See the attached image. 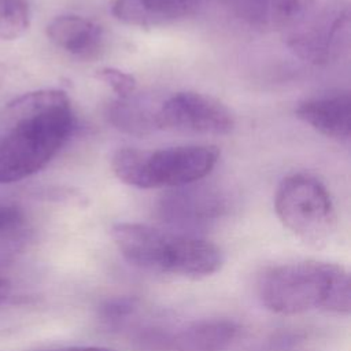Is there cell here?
I'll list each match as a JSON object with an SVG mask.
<instances>
[{
	"mask_svg": "<svg viewBox=\"0 0 351 351\" xmlns=\"http://www.w3.org/2000/svg\"><path fill=\"white\" fill-rule=\"evenodd\" d=\"M7 108L12 125L0 140V184L22 181L44 169L74 130L70 99L59 89L25 93Z\"/></svg>",
	"mask_w": 351,
	"mask_h": 351,
	"instance_id": "obj_1",
	"label": "cell"
},
{
	"mask_svg": "<svg viewBox=\"0 0 351 351\" xmlns=\"http://www.w3.org/2000/svg\"><path fill=\"white\" fill-rule=\"evenodd\" d=\"M256 293L267 310L284 315L314 310L347 314L351 307L348 271L328 262L298 261L266 267L258 277Z\"/></svg>",
	"mask_w": 351,
	"mask_h": 351,
	"instance_id": "obj_2",
	"label": "cell"
},
{
	"mask_svg": "<svg viewBox=\"0 0 351 351\" xmlns=\"http://www.w3.org/2000/svg\"><path fill=\"white\" fill-rule=\"evenodd\" d=\"M111 237L121 255L145 271L199 278L214 274L223 263L222 251L195 234L122 222L112 226Z\"/></svg>",
	"mask_w": 351,
	"mask_h": 351,
	"instance_id": "obj_3",
	"label": "cell"
},
{
	"mask_svg": "<svg viewBox=\"0 0 351 351\" xmlns=\"http://www.w3.org/2000/svg\"><path fill=\"white\" fill-rule=\"evenodd\" d=\"M214 145H178L155 151L122 148L111 160L114 174L125 184L149 188H180L204 178L217 165Z\"/></svg>",
	"mask_w": 351,
	"mask_h": 351,
	"instance_id": "obj_4",
	"label": "cell"
},
{
	"mask_svg": "<svg viewBox=\"0 0 351 351\" xmlns=\"http://www.w3.org/2000/svg\"><path fill=\"white\" fill-rule=\"evenodd\" d=\"M274 208L282 225L310 245L328 244L336 230L332 197L325 185L310 174L285 177L277 188Z\"/></svg>",
	"mask_w": 351,
	"mask_h": 351,
	"instance_id": "obj_5",
	"label": "cell"
},
{
	"mask_svg": "<svg viewBox=\"0 0 351 351\" xmlns=\"http://www.w3.org/2000/svg\"><path fill=\"white\" fill-rule=\"evenodd\" d=\"M350 16L348 0H314L299 21L282 32L285 44L300 59L326 64L348 48Z\"/></svg>",
	"mask_w": 351,
	"mask_h": 351,
	"instance_id": "obj_6",
	"label": "cell"
},
{
	"mask_svg": "<svg viewBox=\"0 0 351 351\" xmlns=\"http://www.w3.org/2000/svg\"><path fill=\"white\" fill-rule=\"evenodd\" d=\"M240 325L229 318H202L140 329L133 351H225L237 339Z\"/></svg>",
	"mask_w": 351,
	"mask_h": 351,
	"instance_id": "obj_7",
	"label": "cell"
},
{
	"mask_svg": "<svg viewBox=\"0 0 351 351\" xmlns=\"http://www.w3.org/2000/svg\"><path fill=\"white\" fill-rule=\"evenodd\" d=\"M158 129L202 134H228L234 126L229 108L217 99L197 92H178L163 100L156 112Z\"/></svg>",
	"mask_w": 351,
	"mask_h": 351,
	"instance_id": "obj_8",
	"label": "cell"
},
{
	"mask_svg": "<svg viewBox=\"0 0 351 351\" xmlns=\"http://www.w3.org/2000/svg\"><path fill=\"white\" fill-rule=\"evenodd\" d=\"M229 210L226 196L211 186L184 185L166 193L159 202V215L169 226L193 234L214 225Z\"/></svg>",
	"mask_w": 351,
	"mask_h": 351,
	"instance_id": "obj_9",
	"label": "cell"
},
{
	"mask_svg": "<svg viewBox=\"0 0 351 351\" xmlns=\"http://www.w3.org/2000/svg\"><path fill=\"white\" fill-rule=\"evenodd\" d=\"M221 5L250 27L285 32L311 7L314 0H218Z\"/></svg>",
	"mask_w": 351,
	"mask_h": 351,
	"instance_id": "obj_10",
	"label": "cell"
},
{
	"mask_svg": "<svg viewBox=\"0 0 351 351\" xmlns=\"http://www.w3.org/2000/svg\"><path fill=\"white\" fill-rule=\"evenodd\" d=\"M295 114L299 119L326 137H350L351 97L348 92H337L307 99L298 104Z\"/></svg>",
	"mask_w": 351,
	"mask_h": 351,
	"instance_id": "obj_11",
	"label": "cell"
},
{
	"mask_svg": "<svg viewBox=\"0 0 351 351\" xmlns=\"http://www.w3.org/2000/svg\"><path fill=\"white\" fill-rule=\"evenodd\" d=\"M203 0H115L112 14L121 22L152 27L193 15Z\"/></svg>",
	"mask_w": 351,
	"mask_h": 351,
	"instance_id": "obj_12",
	"label": "cell"
},
{
	"mask_svg": "<svg viewBox=\"0 0 351 351\" xmlns=\"http://www.w3.org/2000/svg\"><path fill=\"white\" fill-rule=\"evenodd\" d=\"M48 38L63 51L80 59L95 58L103 45V29L80 15H60L47 26Z\"/></svg>",
	"mask_w": 351,
	"mask_h": 351,
	"instance_id": "obj_13",
	"label": "cell"
},
{
	"mask_svg": "<svg viewBox=\"0 0 351 351\" xmlns=\"http://www.w3.org/2000/svg\"><path fill=\"white\" fill-rule=\"evenodd\" d=\"M158 106L145 99L134 97V93L125 99H117L107 107V118L114 128L134 136H145L158 129Z\"/></svg>",
	"mask_w": 351,
	"mask_h": 351,
	"instance_id": "obj_14",
	"label": "cell"
},
{
	"mask_svg": "<svg viewBox=\"0 0 351 351\" xmlns=\"http://www.w3.org/2000/svg\"><path fill=\"white\" fill-rule=\"evenodd\" d=\"M30 10L26 0H0V38L15 40L29 27Z\"/></svg>",
	"mask_w": 351,
	"mask_h": 351,
	"instance_id": "obj_15",
	"label": "cell"
},
{
	"mask_svg": "<svg viewBox=\"0 0 351 351\" xmlns=\"http://www.w3.org/2000/svg\"><path fill=\"white\" fill-rule=\"evenodd\" d=\"M138 300L130 296H117L107 299L99 308V317L103 324L112 329H119L136 317Z\"/></svg>",
	"mask_w": 351,
	"mask_h": 351,
	"instance_id": "obj_16",
	"label": "cell"
},
{
	"mask_svg": "<svg viewBox=\"0 0 351 351\" xmlns=\"http://www.w3.org/2000/svg\"><path fill=\"white\" fill-rule=\"evenodd\" d=\"M304 333L292 329H280L266 335L263 339L252 343L243 351H288L302 343Z\"/></svg>",
	"mask_w": 351,
	"mask_h": 351,
	"instance_id": "obj_17",
	"label": "cell"
},
{
	"mask_svg": "<svg viewBox=\"0 0 351 351\" xmlns=\"http://www.w3.org/2000/svg\"><path fill=\"white\" fill-rule=\"evenodd\" d=\"M96 77L115 92V95L118 96L117 99L129 97L136 92V78L122 70L114 67H101L97 70Z\"/></svg>",
	"mask_w": 351,
	"mask_h": 351,
	"instance_id": "obj_18",
	"label": "cell"
},
{
	"mask_svg": "<svg viewBox=\"0 0 351 351\" xmlns=\"http://www.w3.org/2000/svg\"><path fill=\"white\" fill-rule=\"evenodd\" d=\"M25 222V214L16 204L0 203V233L14 232Z\"/></svg>",
	"mask_w": 351,
	"mask_h": 351,
	"instance_id": "obj_19",
	"label": "cell"
},
{
	"mask_svg": "<svg viewBox=\"0 0 351 351\" xmlns=\"http://www.w3.org/2000/svg\"><path fill=\"white\" fill-rule=\"evenodd\" d=\"M45 351H112L106 347H67V348H56V350H45Z\"/></svg>",
	"mask_w": 351,
	"mask_h": 351,
	"instance_id": "obj_20",
	"label": "cell"
},
{
	"mask_svg": "<svg viewBox=\"0 0 351 351\" xmlns=\"http://www.w3.org/2000/svg\"><path fill=\"white\" fill-rule=\"evenodd\" d=\"M11 292V284L5 278H0V303L4 302Z\"/></svg>",
	"mask_w": 351,
	"mask_h": 351,
	"instance_id": "obj_21",
	"label": "cell"
}]
</instances>
